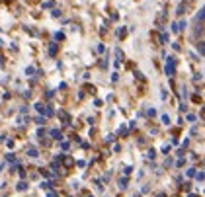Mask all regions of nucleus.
Listing matches in <instances>:
<instances>
[{
  "instance_id": "nucleus-1",
  "label": "nucleus",
  "mask_w": 205,
  "mask_h": 197,
  "mask_svg": "<svg viewBox=\"0 0 205 197\" xmlns=\"http://www.w3.org/2000/svg\"><path fill=\"white\" fill-rule=\"evenodd\" d=\"M174 70H176L174 59H172V57H168V63H166V74H168V76H174Z\"/></svg>"
},
{
  "instance_id": "nucleus-2",
  "label": "nucleus",
  "mask_w": 205,
  "mask_h": 197,
  "mask_svg": "<svg viewBox=\"0 0 205 197\" xmlns=\"http://www.w3.org/2000/svg\"><path fill=\"white\" fill-rule=\"evenodd\" d=\"M51 135H53L55 139H61V133H59V131H51Z\"/></svg>"
}]
</instances>
